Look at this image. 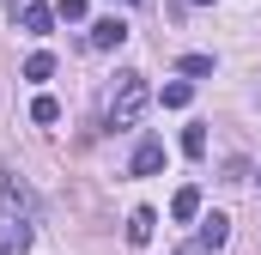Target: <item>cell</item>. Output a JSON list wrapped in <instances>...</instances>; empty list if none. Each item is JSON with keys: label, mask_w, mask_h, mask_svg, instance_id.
<instances>
[{"label": "cell", "mask_w": 261, "mask_h": 255, "mask_svg": "<svg viewBox=\"0 0 261 255\" xmlns=\"http://www.w3.org/2000/svg\"><path fill=\"white\" fill-rule=\"evenodd\" d=\"M146 104H152L146 73H116V91H110V128H116V134H122V128H140Z\"/></svg>", "instance_id": "1"}, {"label": "cell", "mask_w": 261, "mask_h": 255, "mask_svg": "<svg viewBox=\"0 0 261 255\" xmlns=\"http://www.w3.org/2000/svg\"><path fill=\"white\" fill-rule=\"evenodd\" d=\"M0 213L18 219V225H37V189H31L12 164H0Z\"/></svg>", "instance_id": "2"}, {"label": "cell", "mask_w": 261, "mask_h": 255, "mask_svg": "<svg viewBox=\"0 0 261 255\" xmlns=\"http://www.w3.org/2000/svg\"><path fill=\"white\" fill-rule=\"evenodd\" d=\"M134 176H158V170H164V140H158V134H146V140H140V146H134V164H128Z\"/></svg>", "instance_id": "3"}, {"label": "cell", "mask_w": 261, "mask_h": 255, "mask_svg": "<svg viewBox=\"0 0 261 255\" xmlns=\"http://www.w3.org/2000/svg\"><path fill=\"white\" fill-rule=\"evenodd\" d=\"M195 225H200V231H195V243H200L206 255H213V249H225V237H231V219H225V213H200Z\"/></svg>", "instance_id": "4"}, {"label": "cell", "mask_w": 261, "mask_h": 255, "mask_svg": "<svg viewBox=\"0 0 261 255\" xmlns=\"http://www.w3.org/2000/svg\"><path fill=\"white\" fill-rule=\"evenodd\" d=\"M85 43H91V49H122V43H128V24H122V18H97Z\"/></svg>", "instance_id": "5"}, {"label": "cell", "mask_w": 261, "mask_h": 255, "mask_svg": "<svg viewBox=\"0 0 261 255\" xmlns=\"http://www.w3.org/2000/svg\"><path fill=\"white\" fill-rule=\"evenodd\" d=\"M170 219H176V225H195V219H200V189H195V183L170 194Z\"/></svg>", "instance_id": "6"}, {"label": "cell", "mask_w": 261, "mask_h": 255, "mask_svg": "<svg viewBox=\"0 0 261 255\" xmlns=\"http://www.w3.org/2000/svg\"><path fill=\"white\" fill-rule=\"evenodd\" d=\"M152 231H158V213H152V207H134V213H128V243H134V249L152 243Z\"/></svg>", "instance_id": "7"}, {"label": "cell", "mask_w": 261, "mask_h": 255, "mask_svg": "<svg viewBox=\"0 0 261 255\" xmlns=\"http://www.w3.org/2000/svg\"><path fill=\"white\" fill-rule=\"evenodd\" d=\"M24 31H31V37H49V31H55V6L31 0V6H24Z\"/></svg>", "instance_id": "8"}, {"label": "cell", "mask_w": 261, "mask_h": 255, "mask_svg": "<svg viewBox=\"0 0 261 255\" xmlns=\"http://www.w3.org/2000/svg\"><path fill=\"white\" fill-rule=\"evenodd\" d=\"M189 97H195V85H189V79H170V85L158 91V104H164V110H189Z\"/></svg>", "instance_id": "9"}, {"label": "cell", "mask_w": 261, "mask_h": 255, "mask_svg": "<svg viewBox=\"0 0 261 255\" xmlns=\"http://www.w3.org/2000/svg\"><path fill=\"white\" fill-rule=\"evenodd\" d=\"M18 249H31V225L6 219V237H0V255H18Z\"/></svg>", "instance_id": "10"}, {"label": "cell", "mask_w": 261, "mask_h": 255, "mask_svg": "<svg viewBox=\"0 0 261 255\" xmlns=\"http://www.w3.org/2000/svg\"><path fill=\"white\" fill-rule=\"evenodd\" d=\"M49 73H55V55H49V49H37V55L24 61V79H37V85H43Z\"/></svg>", "instance_id": "11"}, {"label": "cell", "mask_w": 261, "mask_h": 255, "mask_svg": "<svg viewBox=\"0 0 261 255\" xmlns=\"http://www.w3.org/2000/svg\"><path fill=\"white\" fill-rule=\"evenodd\" d=\"M182 158H206V128H182Z\"/></svg>", "instance_id": "12"}, {"label": "cell", "mask_w": 261, "mask_h": 255, "mask_svg": "<svg viewBox=\"0 0 261 255\" xmlns=\"http://www.w3.org/2000/svg\"><path fill=\"white\" fill-rule=\"evenodd\" d=\"M249 176H255V164H249V158H225V176H219V183H231V189H237V183H249Z\"/></svg>", "instance_id": "13"}, {"label": "cell", "mask_w": 261, "mask_h": 255, "mask_svg": "<svg viewBox=\"0 0 261 255\" xmlns=\"http://www.w3.org/2000/svg\"><path fill=\"white\" fill-rule=\"evenodd\" d=\"M31 122H61V104H55V97H49V91H43V97H37V104H31Z\"/></svg>", "instance_id": "14"}, {"label": "cell", "mask_w": 261, "mask_h": 255, "mask_svg": "<svg viewBox=\"0 0 261 255\" xmlns=\"http://www.w3.org/2000/svg\"><path fill=\"white\" fill-rule=\"evenodd\" d=\"M176 73H189V79H206V73H213V55H182V61H176Z\"/></svg>", "instance_id": "15"}, {"label": "cell", "mask_w": 261, "mask_h": 255, "mask_svg": "<svg viewBox=\"0 0 261 255\" xmlns=\"http://www.w3.org/2000/svg\"><path fill=\"white\" fill-rule=\"evenodd\" d=\"M91 12V0H55V18H67V24H79Z\"/></svg>", "instance_id": "16"}, {"label": "cell", "mask_w": 261, "mask_h": 255, "mask_svg": "<svg viewBox=\"0 0 261 255\" xmlns=\"http://www.w3.org/2000/svg\"><path fill=\"white\" fill-rule=\"evenodd\" d=\"M170 255H206V249H200V243H176Z\"/></svg>", "instance_id": "17"}, {"label": "cell", "mask_w": 261, "mask_h": 255, "mask_svg": "<svg viewBox=\"0 0 261 255\" xmlns=\"http://www.w3.org/2000/svg\"><path fill=\"white\" fill-rule=\"evenodd\" d=\"M189 6H206V0H189Z\"/></svg>", "instance_id": "18"}, {"label": "cell", "mask_w": 261, "mask_h": 255, "mask_svg": "<svg viewBox=\"0 0 261 255\" xmlns=\"http://www.w3.org/2000/svg\"><path fill=\"white\" fill-rule=\"evenodd\" d=\"M134 6H146V0H134Z\"/></svg>", "instance_id": "19"}]
</instances>
